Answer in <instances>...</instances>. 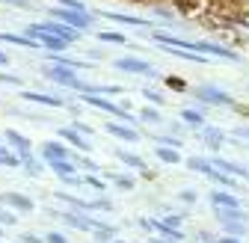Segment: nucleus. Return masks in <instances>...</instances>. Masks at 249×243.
I'll list each match as a JSON object with an SVG mask.
<instances>
[{
  "instance_id": "f257e3e1",
  "label": "nucleus",
  "mask_w": 249,
  "mask_h": 243,
  "mask_svg": "<svg viewBox=\"0 0 249 243\" xmlns=\"http://www.w3.org/2000/svg\"><path fill=\"white\" fill-rule=\"evenodd\" d=\"M42 77L45 80H53L56 86H66V89H74L80 95H92L95 92V83H83L77 77L74 69H66V66H53V63H45L42 66Z\"/></svg>"
},
{
  "instance_id": "f03ea898",
  "label": "nucleus",
  "mask_w": 249,
  "mask_h": 243,
  "mask_svg": "<svg viewBox=\"0 0 249 243\" xmlns=\"http://www.w3.org/2000/svg\"><path fill=\"white\" fill-rule=\"evenodd\" d=\"M193 98L199 104H208V107H237V101L226 92V89L213 86V83H199L193 86Z\"/></svg>"
},
{
  "instance_id": "7ed1b4c3",
  "label": "nucleus",
  "mask_w": 249,
  "mask_h": 243,
  "mask_svg": "<svg viewBox=\"0 0 249 243\" xmlns=\"http://www.w3.org/2000/svg\"><path fill=\"white\" fill-rule=\"evenodd\" d=\"M51 21H62V24L74 27L77 33H89L92 24H95V15L89 9H51Z\"/></svg>"
},
{
  "instance_id": "20e7f679",
  "label": "nucleus",
  "mask_w": 249,
  "mask_h": 243,
  "mask_svg": "<svg viewBox=\"0 0 249 243\" xmlns=\"http://www.w3.org/2000/svg\"><path fill=\"white\" fill-rule=\"evenodd\" d=\"M51 217L53 220H59V223H66L69 228H77V231H83V234H92L95 231V226H98V220L92 217V214H80V210H53L51 208Z\"/></svg>"
},
{
  "instance_id": "39448f33",
  "label": "nucleus",
  "mask_w": 249,
  "mask_h": 243,
  "mask_svg": "<svg viewBox=\"0 0 249 243\" xmlns=\"http://www.w3.org/2000/svg\"><path fill=\"white\" fill-rule=\"evenodd\" d=\"M113 66L124 74H142V77H158V71H154V66L148 63V59L142 56H116Z\"/></svg>"
},
{
  "instance_id": "423d86ee",
  "label": "nucleus",
  "mask_w": 249,
  "mask_h": 243,
  "mask_svg": "<svg viewBox=\"0 0 249 243\" xmlns=\"http://www.w3.org/2000/svg\"><path fill=\"white\" fill-rule=\"evenodd\" d=\"M39 157L45 160V166L53 160H74V148H69L62 139H45L39 145Z\"/></svg>"
},
{
  "instance_id": "0eeeda50",
  "label": "nucleus",
  "mask_w": 249,
  "mask_h": 243,
  "mask_svg": "<svg viewBox=\"0 0 249 243\" xmlns=\"http://www.w3.org/2000/svg\"><path fill=\"white\" fill-rule=\"evenodd\" d=\"M3 142L21 157V166H24V160L36 157V151H33V145H30V139H27L21 131H15V128H6V131H3Z\"/></svg>"
},
{
  "instance_id": "6e6552de",
  "label": "nucleus",
  "mask_w": 249,
  "mask_h": 243,
  "mask_svg": "<svg viewBox=\"0 0 249 243\" xmlns=\"http://www.w3.org/2000/svg\"><path fill=\"white\" fill-rule=\"evenodd\" d=\"M39 24V30L42 33H51V36H56V39H62V42H69V45H74V42H80V36L83 33H77L74 27H69V24H62V21H36Z\"/></svg>"
},
{
  "instance_id": "1a4fd4ad",
  "label": "nucleus",
  "mask_w": 249,
  "mask_h": 243,
  "mask_svg": "<svg viewBox=\"0 0 249 243\" xmlns=\"http://www.w3.org/2000/svg\"><path fill=\"white\" fill-rule=\"evenodd\" d=\"M0 205H6L9 210H15V214H33L36 210V202L30 196H24V193H18V190H6L0 196Z\"/></svg>"
},
{
  "instance_id": "9d476101",
  "label": "nucleus",
  "mask_w": 249,
  "mask_h": 243,
  "mask_svg": "<svg viewBox=\"0 0 249 243\" xmlns=\"http://www.w3.org/2000/svg\"><path fill=\"white\" fill-rule=\"evenodd\" d=\"M21 98H24L27 104H39V107H53V110H59V107H69V104H66V98H62V95H51V92H36V89H21Z\"/></svg>"
},
{
  "instance_id": "9b49d317",
  "label": "nucleus",
  "mask_w": 249,
  "mask_h": 243,
  "mask_svg": "<svg viewBox=\"0 0 249 243\" xmlns=\"http://www.w3.org/2000/svg\"><path fill=\"white\" fill-rule=\"evenodd\" d=\"M59 139L66 142L69 148H74V151H80V155H89L92 151V139H86L74 125H69V128H59Z\"/></svg>"
},
{
  "instance_id": "f8f14e48",
  "label": "nucleus",
  "mask_w": 249,
  "mask_h": 243,
  "mask_svg": "<svg viewBox=\"0 0 249 243\" xmlns=\"http://www.w3.org/2000/svg\"><path fill=\"white\" fill-rule=\"evenodd\" d=\"M104 131H107L110 137L122 139V142H140V139H142V131H140V128H131V125H124V122H116V119L107 122Z\"/></svg>"
},
{
  "instance_id": "ddd939ff",
  "label": "nucleus",
  "mask_w": 249,
  "mask_h": 243,
  "mask_svg": "<svg viewBox=\"0 0 249 243\" xmlns=\"http://www.w3.org/2000/svg\"><path fill=\"white\" fill-rule=\"evenodd\" d=\"M196 53H208V56H220V59H229V63H237V51H231V48H226V45H216V42H196Z\"/></svg>"
},
{
  "instance_id": "4468645a",
  "label": "nucleus",
  "mask_w": 249,
  "mask_h": 243,
  "mask_svg": "<svg viewBox=\"0 0 249 243\" xmlns=\"http://www.w3.org/2000/svg\"><path fill=\"white\" fill-rule=\"evenodd\" d=\"M211 163H213L216 169H220V172L231 175V178H243V181H249V166H243V163L226 160V157H220V155H213V157H211Z\"/></svg>"
},
{
  "instance_id": "2eb2a0df",
  "label": "nucleus",
  "mask_w": 249,
  "mask_h": 243,
  "mask_svg": "<svg viewBox=\"0 0 249 243\" xmlns=\"http://www.w3.org/2000/svg\"><path fill=\"white\" fill-rule=\"evenodd\" d=\"M208 202H211V208H243L240 199L234 196V190H220V187H213L208 193Z\"/></svg>"
},
{
  "instance_id": "dca6fc26",
  "label": "nucleus",
  "mask_w": 249,
  "mask_h": 243,
  "mask_svg": "<svg viewBox=\"0 0 249 243\" xmlns=\"http://www.w3.org/2000/svg\"><path fill=\"white\" fill-rule=\"evenodd\" d=\"M213 217L216 223H249V214L243 208H213Z\"/></svg>"
},
{
  "instance_id": "f3484780",
  "label": "nucleus",
  "mask_w": 249,
  "mask_h": 243,
  "mask_svg": "<svg viewBox=\"0 0 249 243\" xmlns=\"http://www.w3.org/2000/svg\"><path fill=\"white\" fill-rule=\"evenodd\" d=\"M199 134H202V142H205L211 151H220V148L226 145V134H223L220 128H213V125H205Z\"/></svg>"
},
{
  "instance_id": "a211bd4d",
  "label": "nucleus",
  "mask_w": 249,
  "mask_h": 243,
  "mask_svg": "<svg viewBox=\"0 0 249 243\" xmlns=\"http://www.w3.org/2000/svg\"><path fill=\"white\" fill-rule=\"evenodd\" d=\"M181 122H184V128H193V131H202L208 122H205V113L196 110V107H184L181 110Z\"/></svg>"
},
{
  "instance_id": "6ab92c4d",
  "label": "nucleus",
  "mask_w": 249,
  "mask_h": 243,
  "mask_svg": "<svg viewBox=\"0 0 249 243\" xmlns=\"http://www.w3.org/2000/svg\"><path fill=\"white\" fill-rule=\"evenodd\" d=\"M0 42L3 45H15V48H30V51H42V45L30 36H18V33H0Z\"/></svg>"
},
{
  "instance_id": "aec40b11",
  "label": "nucleus",
  "mask_w": 249,
  "mask_h": 243,
  "mask_svg": "<svg viewBox=\"0 0 249 243\" xmlns=\"http://www.w3.org/2000/svg\"><path fill=\"white\" fill-rule=\"evenodd\" d=\"M154 157H158L160 163H169V166H178V163H184L181 151H178V148H169V145H154Z\"/></svg>"
},
{
  "instance_id": "412c9836",
  "label": "nucleus",
  "mask_w": 249,
  "mask_h": 243,
  "mask_svg": "<svg viewBox=\"0 0 249 243\" xmlns=\"http://www.w3.org/2000/svg\"><path fill=\"white\" fill-rule=\"evenodd\" d=\"M48 63H53V66H66V69H74V71L92 69V63H86V59H71V56H62V53H51Z\"/></svg>"
},
{
  "instance_id": "4be33fe9",
  "label": "nucleus",
  "mask_w": 249,
  "mask_h": 243,
  "mask_svg": "<svg viewBox=\"0 0 249 243\" xmlns=\"http://www.w3.org/2000/svg\"><path fill=\"white\" fill-rule=\"evenodd\" d=\"M116 160L119 163H124V166H128V169H137V172H145L148 166H145V160L140 157V155H134V151H116Z\"/></svg>"
},
{
  "instance_id": "5701e85b",
  "label": "nucleus",
  "mask_w": 249,
  "mask_h": 243,
  "mask_svg": "<svg viewBox=\"0 0 249 243\" xmlns=\"http://www.w3.org/2000/svg\"><path fill=\"white\" fill-rule=\"evenodd\" d=\"M101 18H110L116 24H124V27H148L145 18H137V15H124V12H101Z\"/></svg>"
},
{
  "instance_id": "b1692460",
  "label": "nucleus",
  "mask_w": 249,
  "mask_h": 243,
  "mask_svg": "<svg viewBox=\"0 0 249 243\" xmlns=\"http://www.w3.org/2000/svg\"><path fill=\"white\" fill-rule=\"evenodd\" d=\"M92 237H95V243H113V240L119 237V231H116V226L98 220V226H95V231H92Z\"/></svg>"
},
{
  "instance_id": "393cba45",
  "label": "nucleus",
  "mask_w": 249,
  "mask_h": 243,
  "mask_svg": "<svg viewBox=\"0 0 249 243\" xmlns=\"http://www.w3.org/2000/svg\"><path fill=\"white\" fill-rule=\"evenodd\" d=\"M184 163H187V169H190V172H196V175H205V178H208V175H211V169H213L211 157H199V155H196V157H187Z\"/></svg>"
},
{
  "instance_id": "a878e982",
  "label": "nucleus",
  "mask_w": 249,
  "mask_h": 243,
  "mask_svg": "<svg viewBox=\"0 0 249 243\" xmlns=\"http://www.w3.org/2000/svg\"><path fill=\"white\" fill-rule=\"evenodd\" d=\"M208 181H213L220 190H234L237 187V178H231V175H226V172H220V169H211V175H208Z\"/></svg>"
},
{
  "instance_id": "bb28decb",
  "label": "nucleus",
  "mask_w": 249,
  "mask_h": 243,
  "mask_svg": "<svg viewBox=\"0 0 249 243\" xmlns=\"http://www.w3.org/2000/svg\"><path fill=\"white\" fill-rule=\"evenodd\" d=\"M48 169L62 181V178H69V175H77V166H74V160H53V163H48Z\"/></svg>"
},
{
  "instance_id": "cd10ccee",
  "label": "nucleus",
  "mask_w": 249,
  "mask_h": 243,
  "mask_svg": "<svg viewBox=\"0 0 249 243\" xmlns=\"http://www.w3.org/2000/svg\"><path fill=\"white\" fill-rule=\"evenodd\" d=\"M107 181H113V184H116L119 190H124V193L137 187V178H134V175H128V172H110V175H107Z\"/></svg>"
},
{
  "instance_id": "c85d7f7f",
  "label": "nucleus",
  "mask_w": 249,
  "mask_h": 243,
  "mask_svg": "<svg viewBox=\"0 0 249 243\" xmlns=\"http://www.w3.org/2000/svg\"><path fill=\"white\" fill-rule=\"evenodd\" d=\"M74 166H77V172H86V175H98L101 172V166L89 155H74Z\"/></svg>"
},
{
  "instance_id": "c756f323",
  "label": "nucleus",
  "mask_w": 249,
  "mask_h": 243,
  "mask_svg": "<svg viewBox=\"0 0 249 243\" xmlns=\"http://www.w3.org/2000/svg\"><path fill=\"white\" fill-rule=\"evenodd\" d=\"M0 166H9V169H18L21 166V157L15 155L6 142H0Z\"/></svg>"
},
{
  "instance_id": "7c9ffc66",
  "label": "nucleus",
  "mask_w": 249,
  "mask_h": 243,
  "mask_svg": "<svg viewBox=\"0 0 249 243\" xmlns=\"http://www.w3.org/2000/svg\"><path fill=\"white\" fill-rule=\"evenodd\" d=\"M95 39L104 42V45H128V36L116 33V30H101V33H95Z\"/></svg>"
},
{
  "instance_id": "2f4dec72",
  "label": "nucleus",
  "mask_w": 249,
  "mask_h": 243,
  "mask_svg": "<svg viewBox=\"0 0 249 243\" xmlns=\"http://www.w3.org/2000/svg\"><path fill=\"white\" fill-rule=\"evenodd\" d=\"M137 119H140V122H145V125H163V116H160V110H158V107H142Z\"/></svg>"
},
{
  "instance_id": "473e14b6",
  "label": "nucleus",
  "mask_w": 249,
  "mask_h": 243,
  "mask_svg": "<svg viewBox=\"0 0 249 243\" xmlns=\"http://www.w3.org/2000/svg\"><path fill=\"white\" fill-rule=\"evenodd\" d=\"M89 205H92V214H113V210H116V202H113V199H107V196L92 199Z\"/></svg>"
},
{
  "instance_id": "72a5a7b5",
  "label": "nucleus",
  "mask_w": 249,
  "mask_h": 243,
  "mask_svg": "<svg viewBox=\"0 0 249 243\" xmlns=\"http://www.w3.org/2000/svg\"><path fill=\"white\" fill-rule=\"evenodd\" d=\"M21 169L27 172V178H39V175L45 172V160H42V157H30V160H24Z\"/></svg>"
},
{
  "instance_id": "f704fd0d",
  "label": "nucleus",
  "mask_w": 249,
  "mask_h": 243,
  "mask_svg": "<svg viewBox=\"0 0 249 243\" xmlns=\"http://www.w3.org/2000/svg\"><path fill=\"white\" fill-rule=\"evenodd\" d=\"M151 139L158 142V145H169V148H181V145H184V139H181L178 134H154Z\"/></svg>"
},
{
  "instance_id": "c9c22d12",
  "label": "nucleus",
  "mask_w": 249,
  "mask_h": 243,
  "mask_svg": "<svg viewBox=\"0 0 249 243\" xmlns=\"http://www.w3.org/2000/svg\"><path fill=\"white\" fill-rule=\"evenodd\" d=\"M142 98H145L151 107H160V104H166L163 92H158V89H151V86H145V89H142Z\"/></svg>"
},
{
  "instance_id": "e433bc0d",
  "label": "nucleus",
  "mask_w": 249,
  "mask_h": 243,
  "mask_svg": "<svg viewBox=\"0 0 249 243\" xmlns=\"http://www.w3.org/2000/svg\"><path fill=\"white\" fill-rule=\"evenodd\" d=\"M223 231H226V234H231V237H240V240H243V237H246V231H249V226H246V223H226V226H223Z\"/></svg>"
},
{
  "instance_id": "4c0bfd02",
  "label": "nucleus",
  "mask_w": 249,
  "mask_h": 243,
  "mask_svg": "<svg viewBox=\"0 0 249 243\" xmlns=\"http://www.w3.org/2000/svg\"><path fill=\"white\" fill-rule=\"evenodd\" d=\"M83 184H89L92 190H98V193L104 196V190H107V178H98V175H83Z\"/></svg>"
},
{
  "instance_id": "58836bf2",
  "label": "nucleus",
  "mask_w": 249,
  "mask_h": 243,
  "mask_svg": "<svg viewBox=\"0 0 249 243\" xmlns=\"http://www.w3.org/2000/svg\"><path fill=\"white\" fill-rule=\"evenodd\" d=\"M163 83H166L169 89H175V92H187V80H184V77H178V74L163 77Z\"/></svg>"
},
{
  "instance_id": "ea45409f",
  "label": "nucleus",
  "mask_w": 249,
  "mask_h": 243,
  "mask_svg": "<svg viewBox=\"0 0 249 243\" xmlns=\"http://www.w3.org/2000/svg\"><path fill=\"white\" fill-rule=\"evenodd\" d=\"M178 202H181V205H196V202H199V193L190 190V187H184V190H178Z\"/></svg>"
},
{
  "instance_id": "a19ab883",
  "label": "nucleus",
  "mask_w": 249,
  "mask_h": 243,
  "mask_svg": "<svg viewBox=\"0 0 249 243\" xmlns=\"http://www.w3.org/2000/svg\"><path fill=\"white\" fill-rule=\"evenodd\" d=\"M160 223H163L166 228H181V226H184V214H163Z\"/></svg>"
},
{
  "instance_id": "79ce46f5",
  "label": "nucleus",
  "mask_w": 249,
  "mask_h": 243,
  "mask_svg": "<svg viewBox=\"0 0 249 243\" xmlns=\"http://www.w3.org/2000/svg\"><path fill=\"white\" fill-rule=\"evenodd\" d=\"M0 226H18V214H15V210H9L6 205L0 208Z\"/></svg>"
},
{
  "instance_id": "37998d69",
  "label": "nucleus",
  "mask_w": 249,
  "mask_h": 243,
  "mask_svg": "<svg viewBox=\"0 0 249 243\" xmlns=\"http://www.w3.org/2000/svg\"><path fill=\"white\" fill-rule=\"evenodd\" d=\"M0 83H3V86H18V89H24V80H21L18 74H9L6 69L0 71Z\"/></svg>"
},
{
  "instance_id": "c03bdc74",
  "label": "nucleus",
  "mask_w": 249,
  "mask_h": 243,
  "mask_svg": "<svg viewBox=\"0 0 249 243\" xmlns=\"http://www.w3.org/2000/svg\"><path fill=\"white\" fill-rule=\"evenodd\" d=\"M137 226H140V228H142L148 237L154 234V220H151V217H140V220H137Z\"/></svg>"
},
{
  "instance_id": "a18cd8bd",
  "label": "nucleus",
  "mask_w": 249,
  "mask_h": 243,
  "mask_svg": "<svg viewBox=\"0 0 249 243\" xmlns=\"http://www.w3.org/2000/svg\"><path fill=\"white\" fill-rule=\"evenodd\" d=\"M45 243H69V237L62 234V231H48L45 234Z\"/></svg>"
},
{
  "instance_id": "49530a36",
  "label": "nucleus",
  "mask_w": 249,
  "mask_h": 243,
  "mask_svg": "<svg viewBox=\"0 0 249 243\" xmlns=\"http://www.w3.org/2000/svg\"><path fill=\"white\" fill-rule=\"evenodd\" d=\"M74 128H77V131H80V134H83V137H86V139H89V137H92V134H95V128H92V125H86V122H80V119H77V122H74Z\"/></svg>"
},
{
  "instance_id": "de8ad7c7",
  "label": "nucleus",
  "mask_w": 249,
  "mask_h": 243,
  "mask_svg": "<svg viewBox=\"0 0 249 243\" xmlns=\"http://www.w3.org/2000/svg\"><path fill=\"white\" fill-rule=\"evenodd\" d=\"M56 3H62V9H86L83 0H56Z\"/></svg>"
},
{
  "instance_id": "09e8293b",
  "label": "nucleus",
  "mask_w": 249,
  "mask_h": 243,
  "mask_svg": "<svg viewBox=\"0 0 249 243\" xmlns=\"http://www.w3.org/2000/svg\"><path fill=\"white\" fill-rule=\"evenodd\" d=\"M21 243H45V237H39V234H30V231H24V234H21Z\"/></svg>"
},
{
  "instance_id": "8fccbe9b",
  "label": "nucleus",
  "mask_w": 249,
  "mask_h": 243,
  "mask_svg": "<svg viewBox=\"0 0 249 243\" xmlns=\"http://www.w3.org/2000/svg\"><path fill=\"white\" fill-rule=\"evenodd\" d=\"M0 3H3V6H15V9H27L30 6L27 0H0Z\"/></svg>"
},
{
  "instance_id": "3c124183",
  "label": "nucleus",
  "mask_w": 249,
  "mask_h": 243,
  "mask_svg": "<svg viewBox=\"0 0 249 243\" xmlns=\"http://www.w3.org/2000/svg\"><path fill=\"white\" fill-rule=\"evenodd\" d=\"M9 63H12V56H9L3 48H0V69H9Z\"/></svg>"
},
{
  "instance_id": "603ef678",
  "label": "nucleus",
  "mask_w": 249,
  "mask_h": 243,
  "mask_svg": "<svg viewBox=\"0 0 249 243\" xmlns=\"http://www.w3.org/2000/svg\"><path fill=\"white\" fill-rule=\"evenodd\" d=\"M216 243H243L240 237H231V234H220L216 237Z\"/></svg>"
},
{
  "instance_id": "864d4df0",
  "label": "nucleus",
  "mask_w": 249,
  "mask_h": 243,
  "mask_svg": "<svg viewBox=\"0 0 249 243\" xmlns=\"http://www.w3.org/2000/svg\"><path fill=\"white\" fill-rule=\"evenodd\" d=\"M154 15H158V18H163V21H172V18H175L169 9H154Z\"/></svg>"
},
{
  "instance_id": "5fc2aeb1",
  "label": "nucleus",
  "mask_w": 249,
  "mask_h": 243,
  "mask_svg": "<svg viewBox=\"0 0 249 243\" xmlns=\"http://www.w3.org/2000/svg\"><path fill=\"white\" fill-rule=\"evenodd\" d=\"M234 137L237 139H249V128H234Z\"/></svg>"
},
{
  "instance_id": "6e6d98bb",
  "label": "nucleus",
  "mask_w": 249,
  "mask_h": 243,
  "mask_svg": "<svg viewBox=\"0 0 249 243\" xmlns=\"http://www.w3.org/2000/svg\"><path fill=\"white\" fill-rule=\"evenodd\" d=\"M140 178H145V181H154V178H158V175H154L151 169H145V172H140Z\"/></svg>"
},
{
  "instance_id": "4d7b16f0",
  "label": "nucleus",
  "mask_w": 249,
  "mask_h": 243,
  "mask_svg": "<svg viewBox=\"0 0 249 243\" xmlns=\"http://www.w3.org/2000/svg\"><path fill=\"white\" fill-rule=\"evenodd\" d=\"M113 243H128V240H119V237H116V240H113Z\"/></svg>"
},
{
  "instance_id": "13d9d810",
  "label": "nucleus",
  "mask_w": 249,
  "mask_h": 243,
  "mask_svg": "<svg viewBox=\"0 0 249 243\" xmlns=\"http://www.w3.org/2000/svg\"><path fill=\"white\" fill-rule=\"evenodd\" d=\"M0 142H3V134H0Z\"/></svg>"
},
{
  "instance_id": "bf43d9fd",
  "label": "nucleus",
  "mask_w": 249,
  "mask_h": 243,
  "mask_svg": "<svg viewBox=\"0 0 249 243\" xmlns=\"http://www.w3.org/2000/svg\"><path fill=\"white\" fill-rule=\"evenodd\" d=\"M145 243H154V240H145Z\"/></svg>"
},
{
  "instance_id": "052dcab7",
  "label": "nucleus",
  "mask_w": 249,
  "mask_h": 243,
  "mask_svg": "<svg viewBox=\"0 0 249 243\" xmlns=\"http://www.w3.org/2000/svg\"><path fill=\"white\" fill-rule=\"evenodd\" d=\"M0 243H6V240H0Z\"/></svg>"
}]
</instances>
